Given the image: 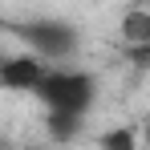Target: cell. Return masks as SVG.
Returning a JSON list of instances; mask_svg holds the SVG:
<instances>
[{
    "mask_svg": "<svg viewBox=\"0 0 150 150\" xmlns=\"http://www.w3.org/2000/svg\"><path fill=\"white\" fill-rule=\"evenodd\" d=\"M37 98L45 101L49 110H77L85 114L89 101H93V77L77 73V69H61V73H45L33 89Z\"/></svg>",
    "mask_w": 150,
    "mask_h": 150,
    "instance_id": "6da1fadb",
    "label": "cell"
},
{
    "mask_svg": "<svg viewBox=\"0 0 150 150\" xmlns=\"http://www.w3.org/2000/svg\"><path fill=\"white\" fill-rule=\"evenodd\" d=\"M21 37L33 45L37 57H69L77 49V28L61 25V21H33L21 28Z\"/></svg>",
    "mask_w": 150,
    "mask_h": 150,
    "instance_id": "7a4b0ae2",
    "label": "cell"
},
{
    "mask_svg": "<svg viewBox=\"0 0 150 150\" xmlns=\"http://www.w3.org/2000/svg\"><path fill=\"white\" fill-rule=\"evenodd\" d=\"M41 77H45V65H41L37 53L4 57V65H0V81H4V89H12V93H21V89H37Z\"/></svg>",
    "mask_w": 150,
    "mask_h": 150,
    "instance_id": "3957f363",
    "label": "cell"
},
{
    "mask_svg": "<svg viewBox=\"0 0 150 150\" xmlns=\"http://www.w3.org/2000/svg\"><path fill=\"white\" fill-rule=\"evenodd\" d=\"M45 126H49L53 142H73L77 134H81V114H77V110H49Z\"/></svg>",
    "mask_w": 150,
    "mask_h": 150,
    "instance_id": "277c9868",
    "label": "cell"
},
{
    "mask_svg": "<svg viewBox=\"0 0 150 150\" xmlns=\"http://www.w3.org/2000/svg\"><path fill=\"white\" fill-rule=\"evenodd\" d=\"M122 37L130 45H146L150 41V8H130L122 16Z\"/></svg>",
    "mask_w": 150,
    "mask_h": 150,
    "instance_id": "5b68a950",
    "label": "cell"
},
{
    "mask_svg": "<svg viewBox=\"0 0 150 150\" xmlns=\"http://www.w3.org/2000/svg\"><path fill=\"white\" fill-rule=\"evenodd\" d=\"M98 146H105V150H134L138 146V134L134 130H110V134L98 138Z\"/></svg>",
    "mask_w": 150,
    "mask_h": 150,
    "instance_id": "8992f818",
    "label": "cell"
},
{
    "mask_svg": "<svg viewBox=\"0 0 150 150\" xmlns=\"http://www.w3.org/2000/svg\"><path fill=\"white\" fill-rule=\"evenodd\" d=\"M142 142H146V146H150V122H146V130H142Z\"/></svg>",
    "mask_w": 150,
    "mask_h": 150,
    "instance_id": "52a82bcc",
    "label": "cell"
}]
</instances>
